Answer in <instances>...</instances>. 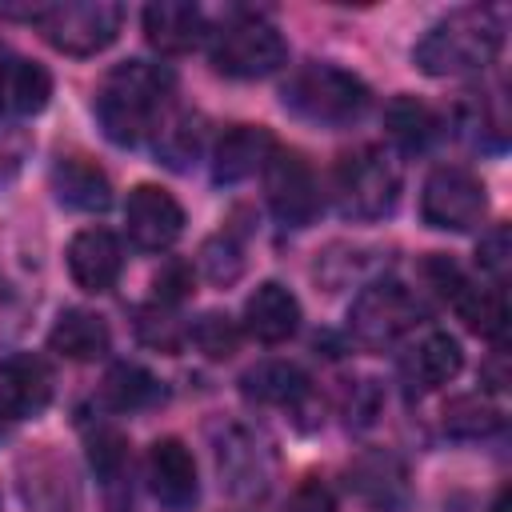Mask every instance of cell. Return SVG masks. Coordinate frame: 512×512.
I'll list each match as a JSON object with an SVG mask.
<instances>
[{
    "instance_id": "obj_3",
    "label": "cell",
    "mask_w": 512,
    "mask_h": 512,
    "mask_svg": "<svg viewBox=\"0 0 512 512\" xmlns=\"http://www.w3.org/2000/svg\"><path fill=\"white\" fill-rule=\"evenodd\" d=\"M280 104L296 120H304V124L348 128V124H356L368 112L372 92L348 68H336V64H304V68H296L284 80Z\"/></svg>"
},
{
    "instance_id": "obj_22",
    "label": "cell",
    "mask_w": 512,
    "mask_h": 512,
    "mask_svg": "<svg viewBox=\"0 0 512 512\" xmlns=\"http://www.w3.org/2000/svg\"><path fill=\"white\" fill-rule=\"evenodd\" d=\"M384 128H388V140L408 152V156H420L428 152L440 136H444V120L432 104L416 100V96H396L388 108H384Z\"/></svg>"
},
{
    "instance_id": "obj_15",
    "label": "cell",
    "mask_w": 512,
    "mask_h": 512,
    "mask_svg": "<svg viewBox=\"0 0 512 512\" xmlns=\"http://www.w3.org/2000/svg\"><path fill=\"white\" fill-rule=\"evenodd\" d=\"M68 272L84 292H108L124 272V248L108 228H80L68 244Z\"/></svg>"
},
{
    "instance_id": "obj_29",
    "label": "cell",
    "mask_w": 512,
    "mask_h": 512,
    "mask_svg": "<svg viewBox=\"0 0 512 512\" xmlns=\"http://www.w3.org/2000/svg\"><path fill=\"white\" fill-rule=\"evenodd\" d=\"M196 264H200L204 280H212V284H232V280H240V272H244V248H240V240H236L232 232H216L212 240H204Z\"/></svg>"
},
{
    "instance_id": "obj_19",
    "label": "cell",
    "mask_w": 512,
    "mask_h": 512,
    "mask_svg": "<svg viewBox=\"0 0 512 512\" xmlns=\"http://www.w3.org/2000/svg\"><path fill=\"white\" fill-rule=\"evenodd\" d=\"M52 100V72L28 56H0V116L24 120Z\"/></svg>"
},
{
    "instance_id": "obj_6",
    "label": "cell",
    "mask_w": 512,
    "mask_h": 512,
    "mask_svg": "<svg viewBox=\"0 0 512 512\" xmlns=\"http://www.w3.org/2000/svg\"><path fill=\"white\" fill-rule=\"evenodd\" d=\"M40 36L64 52V56H96L104 52L124 24V8L112 0H64V4H40L36 20Z\"/></svg>"
},
{
    "instance_id": "obj_32",
    "label": "cell",
    "mask_w": 512,
    "mask_h": 512,
    "mask_svg": "<svg viewBox=\"0 0 512 512\" xmlns=\"http://www.w3.org/2000/svg\"><path fill=\"white\" fill-rule=\"evenodd\" d=\"M508 256H512V248H508V224H496L492 232L480 236L476 264H480V272L492 276V288H504V280H508Z\"/></svg>"
},
{
    "instance_id": "obj_28",
    "label": "cell",
    "mask_w": 512,
    "mask_h": 512,
    "mask_svg": "<svg viewBox=\"0 0 512 512\" xmlns=\"http://www.w3.org/2000/svg\"><path fill=\"white\" fill-rule=\"evenodd\" d=\"M188 340L208 356V360H228L240 340H244V328L228 316V312H204L192 328H188Z\"/></svg>"
},
{
    "instance_id": "obj_8",
    "label": "cell",
    "mask_w": 512,
    "mask_h": 512,
    "mask_svg": "<svg viewBox=\"0 0 512 512\" xmlns=\"http://www.w3.org/2000/svg\"><path fill=\"white\" fill-rule=\"evenodd\" d=\"M420 316L424 308L412 288H404L400 280H372L356 292L348 308V332L364 348H388L400 336H408L420 324Z\"/></svg>"
},
{
    "instance_id": "obj_30",
    "label": "cell",
    "mask_w": 512,
    "mask_h": 512,
    "mask_svg": "<svg viewBox=\"0 0 512 512\" xmlns=\"http://www.w3.org/2000/svg\"><path fill=\"white\" fill-rule=\"evenodd\" d=\"M136 336L148 344V348H160V352H180L184 348V340H188V328L176 320V312L172 308H164V304H148V308H140L136 312Z\"/></svg>"
},
{
    "instance_id": "obj_18",
    "label": "cell",
    "mask_w": 512,
    "mask_h": 512,
    "mask_svg": "<svg viewBox=\"0 0 512 512\" xmlns=\"http://www.w3.org/2000/svg\"><path fill=\"white\" fill-rule=\"evenodd\" d=\"M252 340L260 344H284L296 336L300 328V300L276 284V280H264L248 300H244V324H240Z\"/></svg>"
},
{
    "instance_id": "obj_31",
    "label": "cell",
    "mask_w": 512,
    "mask_h": 512,
    "mask_svg": "<svg viewBox=\"0 0 512 512\" xmlns=\"http://www.w3.org/2000/svg\"><path fill=\"white\" fill-rule=\"evenodd\" d=\"M88 460H92V468L112 484V480H120V472L128 468V440H124L116 428H96V432L88 436Z\"/></svg>"
},
{
    "instance_id": "obj_2",
    "label": "cell",
    "mask_w": 512,
    "mask_h": 512,
    "mask_svg": "<svg viewBox=\"0 0 512 512\" xmlns=\"http://www.w3.org/2000/svg\"><path fill=\"white\" fill-rule=\"evenodd\" d=\"M504 44V24L492 8H456L440 16L412 48V64L428 76L484 72Z\"/></svg>"
},
{
    "instance_id": "obj_17",
    "label": "cell",
    "mask_w": 512,
    "mask_h": 512,
    "mask_svg": "<svg viewBox=\"0 0 512 512\" xmlns=\"http://www.w3.org/2000/svg\"><path fill=\"white\" fill-rule=\"evenodd\" d=\"M144 40L164 56H184L200 40H208V20L196 4L184 0H160L144 8Z\"/></svg>"
},
{
    "instance_id": "obj_5",
    "label": "cell",
    "mask_w": 512,
    "mask_h": 512,
    "mask_svg": "<svg viewBox=\"0 0 512 512\" xmlns=\"http://www.w3.org/2000/svg\"><path fill=\"white\" fill-rule=\"evenodd\" d=\"M332 200L348 220H380L400 200V164L376 148H352L332 168Z\"/></svg>"
},
{
    "instance_id": "obj_16",
    "label": "cell",
    "mask_w": 512,
    "mask_h": 512,
    "mask_svg": "<svg viewBox=\"0 0 512 512\" xmlns=\"http://www.w3.org/2000/svg\"><path fill=\"white\" fill-rule=\"evenodd\" d=\"M272 152H276V136L264 124H232L212 148V176L216 184H240L264 172Z\"/></svg>"
},
{
    "instance_id": "obj_35",
    "label": "cell",
    "mask_w": 512,
    "mask_h": 512,
    "mask_svg": "<svg viewBox=\"0 0 512 512\" xmlns=\"http://www.w3.org/2000/svg\"><path fill=\"white\" fill-rule=\"evenodd\" d=\"M492 512H512V492H508V488H500V492H496Z\"/></svg>"
},
{
    "instance_id": "obj_9",
    "label": "cell",
    "mask_w": 512,
    "mask_h": 512,
    "mask_svg": "<svg viewBox=\"0 0 512 512\" xmlns=\"http://www.w3.org/2000/svg\"><path fill=\"white\" fill-rule=\"evenodd\" d=\"M488 212V188L460 164H440L420 188V216L440 232H472Z\"/></svg>"
},
{
    "instance_id": "obj_13",
    "label": "cell",
    "mask_w": 512,
    "mask_h": 512,
    "mask_svg": "<svg viewBox=\"0 0 512 512\" xmlns=\"http://www.w3.org/2000/svg\"><path fill=\"white\" fill-rule=\"evenodd\" d=\"M148 488L152 496L168 508V512H184L196 504L200 496V480H196V460H192V448L176 436H164L148 448Z\"/></svg>"
},
{
    "instance_id": "obj_10",
    "label": "cell",
    "mask_w": 512,
    "mask_h": 512,
    "mask_svg": "<svg viewBox=\"0 0 512 512\" xmlns=\"http://www.w3.org/2000/svg\"><path fill=\"white\" fill-rule=\"evenodd\" d=\"M264 196H268L272 216L284 228H308L316 220V212L324 208V196H320V184H316V172L308 168V160L280 144L264 164Z\"/></svg>"
},
{
    "instance_id": "obj_14",
    "label": "cell",
    "mask_w": 512,
    "mask_h": 512,
    "mask_svg": "<svg viewBox=\"0 0 512 512\" xmlns=\"http://www.w3.org/2000/svg\"><path fill=\"white\" fill-rule=\"evenodd\" d=\"M52 388H56V376L44 356L12 352L0 360V412L16 420L40 416L52 404Z\"/></svg>"
},
{
    "instance_id": "obj_4",
    "label": "cell",
    "mask_w": 512,
    "mask_h": 512,
    "mask_svg": "<svg viewBox=\"0 0 512 512\" xmlns=\"http://www.w3.org/2000/svg\"><path fill=\"white\" fill-rule=\"evenodd\" d=\"M208 60L220 76L260 80L288 60V44L264 12L232 8L216 28H208Z\"/></svg>"
},
{
    "instance_id": "obj_33",
    "label": "cell",
    "mask_w": 512,
    "mask_h": 512,
    "mask_svg": "<svg viewBox=\"0 0 512 512\" xmlns=\"http://www.w3.org/2000/svg\"><path fill=\"white\" fill-rule=\"evenodd\" d=\"M192 264H184V260H164L160 264V272H156V280H152V292H156V304H164V308H176V304H184L188 296H192Z\"/></svg>"
},
{
    "instance_id": "obj_34",
    "label": "cell",
    "mask_w": 512,
    "mask_h": 512,
    "mask_svg": "<svg viewBox=\"0 0 512 512\" xmlns=\"http://www.w3.org/2000/svg\"><path fill=\"white\" fill-rule=\"evenodd\" d=\"M288 512H336V496H332L328 484H320V480H304V484L292 492Z\"/></svg>"
},
{
    "instance_id": "obj_20",
    "label": "cell",
    "mask_w": 512,
    "mask_h": 512,
    "mask_svg": "<svg viewBox=\"0 0 512 512\" xmlns=\"http://www.w3.org/2000/svg\"><path fill=\"white\" fill-rule=\"evenodd\" d=\"M52 192L64 208L76 212H104L112 204V180L88 156H60L52 164Z\"/></svg>"
},
{
    "instance_id": "obj_25",
    "label": "cell",
    "mask_w": 512,
    "mask_h": 512,
    "mask_svg": "<svg viewBox=\"0 0 512 512\" xmlns=\"http://www.w3.org/2000/svg\"><path fill=\"white\" fill-rule=\"evenodd\" d=\"M152 148H156V156H160L168 168H176V172L192 168L196 156H200V148H204V120L192 116V112L172 108V112L160 120V128H156V136H152Z\"/></svg>"
},
{
    "instance_id": "obj_27",
    "label": "cell",
    "mask_w": 512,
    "mask_h": 512,
    "mask_svg": "<svg viewBox=\"0 0 512 512\" xmlns=\"http://www.w3.org/2000/svg\"><path fill=\"white\" fill-rule=\"evenodd\" d=\"M444 428H448L456 440H480V436H492V432L504 428V412H500L488 396H480V392L456 396V400H448V408H444Z\"/></svg>"
},
{
    "instance_id": "obj_24",
    "label": "cell",
    "mask_w": 512,
    "mask_h": 512,
    "mask_svg": "<svg viewBox=\"0 0 512 512\" xmlns=\"http://www.w3.org/2000/svg\"><path fill=\"white\" fill-rule=\"evenodd\" d=\"M240 388H244L248 400L272 404V408H300L312 396L308 376L296 364H288V360H264V364L248 368L244 380H240Z\"/></svg>"
},
{
    "instance_id": "obj_1",
    "label": "cell",
    "mask_w": 512,
    "mask_h": 512,
    "mask_svg": "<svg viewBox=\"0 0 512 512\" xmlns=\"http://www.w3.org/2000/svg\"><path fill=\"white\" fill-rule=\"evenodd\" d=\"M172 92H176V76L168 64L124 60L104 76L92 108L104 136L112 144L132 148L156 136L160 120L172 112Z\"/></svg>"
},
{
    "instance_id": "obj_23",
    "label": "cell",
    "mask_w": 512,
    "mask_h": 512,
    "mask_svg": "<svg viewBox=\"0 0 512 512\" xmlns=\"http://www.w3.org/2000/svg\"><path fill=\"white\" fill-rule=\"evenodd\" d=\"M112 344V332L104 324V316L88 312V308H68L56 316L52 332H48V348L60 352L64 360H76V364H88V360H100Z\"/></svg>"
},
{
    "instance_id": "obj_26",
    "label": "cell",
    "mask_w": 512,
    "mask_h": 512,
    "mask_svg": "<svg viewBox=\"0 0 512 512\" xmlns=\"http://www.w3.org/2000/svg\"><path fill=\"white\" fill-rule=\"evenodd\" d=\"M160 396H164L160 380H156L148 368L128 364V360L112 364L108 376H104V384H100V400H104L112 412H140V408L156 404Z\"/></svg>"
},
{
    "instance_id": "obj_21",
    "label": "cell",
    "mask_w": 512,
    "mask_h": 512,
    "mask_svg": "<svg viewBox=\"0 0 512 512\" xmlns=\"http://www.w3.org/2000/svg\"><path fill=\"white\" fill-rule=\"evenodd\" d=\"M404 380L412 388H444L464 368V348L448 332H424L404 356Z\"/></svg>"
},
{
    "instance_id": "obj_12",
    "label": "cell",
    "mask_w": 512,
    "mask_h": 512,
    "mask_svg": "<svg viewBox=\"0 0 512 512\" xmlns=\"http://www.w3.org/2000/svg\"><path fill=\"white\" fill-rule=\"evenodd\" d=\"M124 232L140 252H164L184 232V208L160 184H136L124 200Z\"/></svg>"
},
{
    "instance_id": "obj_11",
    "label": "cell",
    "mask_w": 512,
    "mask_h": 512,
    "mask_svg": "<svg viewBox=\"0 0 512 512\" xmlns=\"http://www.w3.org/2000/svg\"><path fill=\"white\" fill-rule=\"evenodd\" d=\"M216 468H220V484L236 500H260L272 484V452L244 424H228L224 436L216 440Z\"/></svg>"
},
{
    "instance_id": "obj_7",
    "label": "cell",
    "mask_w": 512,
    "mask_h": 512,
    "mask_svg": "<svg viewBox=\"0 0 512 512\" xmlns=\"http://www.w3.org/2000/svg\"><path fill=\"white\" fill-rule=\"evenodd\" d=\"M420 276H424V284L444 300V304H452V312L472 328V332H480V336H488V340H504V332H508V304H504V288H484V284H476L456 260H448V256H440V252H432L424 264H420Z\"/></svg>"
}]
</instances>
